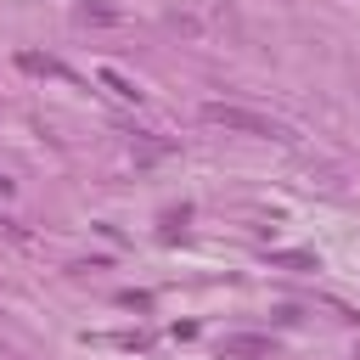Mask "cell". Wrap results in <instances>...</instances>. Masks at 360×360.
<instances>
[{
	"label": "cell",
	"instance_id": "cell-6",
	"mask_svg": "<svg viewBox=\"0 0 360 360\" xmlns=\"http://www.w3.org/2000/svg\"><path fill=\"white\" fill-rule=\"evenodd\" d=\"M270 264H287V270H315L309 253H270Z\"/></svg>",
	"mask_w": 360,
	"mask_h": 360
},
{
	"label": "cell",
	"instance_id": "cell-2",
	"mask_svg": "<svg viewBox=\"0 0 360 360\" xmlns=\"http://www.w3.org/2000/svg\"><path fill=\"white\" fill-rule=\"evenodd\" d=\"M219 360H276V338L264 332H236L219 343Z\"/></svg>",
	"mask_w": 360,
	"mask_h": 360
},
{
	"label": "cell",
	"instance_id": "cell-7",
	"mask_svg": "<svg viewBox=\"0 0 360 360\" xmlns=\"http://www.w3.org/2000/svg\"><path fill=\"white\" fill-rule=\"evenodd\" d=\"M0 197H11V180H6V174H0Z\"/></svg>",
	"mask_w": 360,
	"mask_h": 360
},
{
	"label": "cell",
	"instance_id": "cell-4",
	"mask_svg": "<svg viewBox=\"0 0 360 360\" xmlns=\"http://www.w3.org/2000/svg\"><path fill=\"white\" fill-rule=\"evenodd\" d=\"M17 68H28V73H62V68H56L51 56H39V51H22V56H17Z\"/></svg>",
	"mask_w": 360,
	"mask_h": 360
},
{
	"label": "cell",
	"instance_id": "cell-3",
	"mask_svg": "<svg viewBox=\"0 0 360 360\" xmlns=\"http://www.w3.org/2000/svg\"><path fill=\"white\" fill-rule=\"evenodd\" d=\"M101 84H107V90H112L118 101H141V90H135V84H129L124 73H112V68H101Z\"/></svg>",
	"mask_w": 360,
	"mask_h": 360
},
{
	"label": "cell",
	"instance_id": "cell-5",
	"mask_svg": "<svg viewBox=\"0 0 360 360\" xmlns=\"http://www.w3.org/2000/svg\"><path fill=\"white\" fill-rule=\"evenodd\" d=\"M174 152V141H135V158L141 163H152V158H169Z\"/></svg>",
	"mask_w": 360,
	"mask_h": 360
},
{
	"label": "cell",
	"instance_id": "cell-1",
	"mask_svg": "<svg viewBox=\"0 0 360 360\" xmlns=\"http://www.w3.org/2000/svg\"><path fill=\"white\" fill-rule=\"evenodd\" d=\"M202 124L231 129V135H253V141L281 135V124H276V118H264V112H253V107H236V101H202Z\"/></svg>",
	"mask_w": 360,
	"mask_h": 360
}]
</instances>
